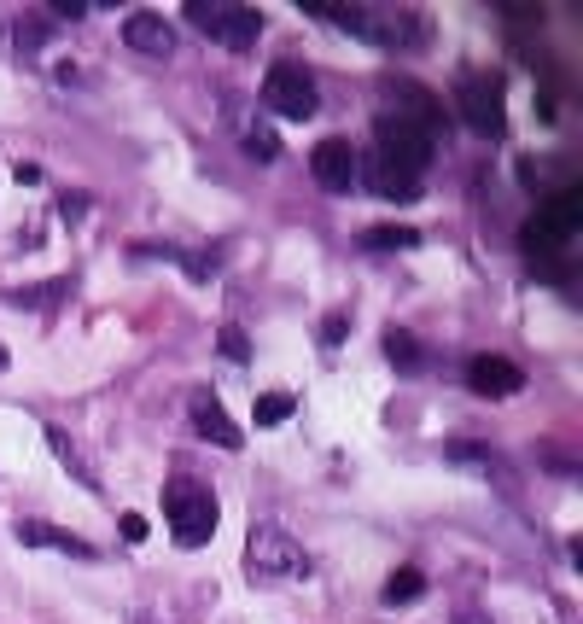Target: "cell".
<instances>
[{
  "instance_id": "cell-1",
  "label": "cell",
  "mask_w": 583,
  "mask_h": 624,
  "mask_svg": "<svg viewBox=\"0 0 583 624\" xmlns=\"http://www.w3.org/2000/svg\"><path fill=\"white\" fill-rule=\"evenodd\" d=\"M304 12L374 41V47H397V53L426 41V12H414V6H321V0H309Z\"/></svg>"
},
{
  "instance_id": "cell-2",
  "label": "cell",
  "mask_w": 583,
  "mask_h": 624,
  "mask_svg": "<svg viewBox=\"0 0 583 624\" xmlns=\"http://www.w3.org/2000/svg\"><path fill=\"white\" fill-rule=\"evenodd\" d=\"M181 18H193V30L234 53L257 47V35H263V6H245V0H187Z\"/></svg>"
},
{
  "instance_id": "cell-3",
  "label": "cell",
  "mask_w": 583,
  "mask_h": 624,
  "mask_svg": "<svg viewBox=\"0 0 583 624\" xmlns=\"http://www.w3.org/2000/svg\"><path fill=\"white\" fill-rule=\"evenodd\" d=\"M245 566H251L257 584H286V578H304L309 572V555L292 531L263 520V525H251V537H245Z\"/></svg>"
},
{
  "instance_id": "cell-4",
  "label": "cell",
  "mask_w": 583,
  "mask_h": 624,
  "mask_svg": "<svg viewBox=\"0 0 583 624\" xmlns=\"http://www.w3.org/2000/svg\"><path fill=\"white\" fill-rule=\"evenodd\" d=\"M164 514H170V531L181 549H205L216 537V496L199 479H170L164 485Z\"/></svg>"
},
{
  "instance_id": "cell-5",
  "label": "cell",
  "mask_w": 583,
  "mask_h": 624,
  "mask_svg": "<svg viewBox=\"0 0 583 624\" xmlns=\"http://www.w3.org/2000/svg\"><path fill=\"white\" fill-rule=\"evenodd\" d=\"M455 111L484 140H502V129H508V94H502V82L490 70H473V76L455 82Z\"/></svg>"
},
{
  "instance_id": "cell-6",
  "label": "cell",
  "mask_w": 583,
  "mask_h": 624,
  "mask_svg": "<svg viewBox=\"0 0 583 624\" xmlns=\"http://www.w3.org/2000/svg\"><path fill=\"white\" fill-rule=\"evenodd\" d=\"M374 152L385 164H397V170L426 175V164L438 158V140L426 135V129H414V123H403V117H391V111H379L374 117Z\"/></svg>"
},
{
  "instance_id": "cell-7",
  "label": "cell",
  "mask_w": 583,
  "mask_h": 624,
  "mask_svg": "<svg viewBox=\"0 0 583 624\" xmlns=\"http://www.w3.org/2000/svg\"><path fill=\"white\" fill-rule=\"evenodd\" d=\"M263 105H269L275 117L309 123V117L321 111V88H315V76H309L304 65L280 59V65H269V76H263Z\"/></svg>"
},
{
  "instance_id": "cell-8",
  "label": "cell",
  "mask_w": 583,
  "mask_h": 624,
  "mask_svg": "<svg viewBox=\"0 0 583 624\" xmlns=\"http://www.w3.org/2000/svg\"><path fill=\"white\" fill-rule=\"evenodd\" d=\"M379 88H385V100H391V117H403V123H414V129H426L432 140L444 135V100H438L432 88H420V82H409V76H385Z\"/></svg>"
},
{
  "instance_id": "cell-9",
  "label": "cell",
  "mask_w": 583,
  "mask_h": 624,
  "mask_svg": "<svg viewBox=\"0 0 583 624\" xmlns=\"http://www.w3.org/2000/svg\"><path fill=\"white\" fill-rule=\"evenodd\" d=\"M356 158H362V152H356L344 135H327L315 152H309V175H315L327 193H350V187H356Z\"/></svg>"
},
{
  "instance_id": "cell-10",
  "label": "cell",
  "mask_w": 583,
  "mask_h": 624,
  "mask_svg": "<svg viewBox=\"0 0 583 624\" xmlns=\"http://www.w3.org/2000/svg\"><path fill=\"white\" fill-rule=\"evenodd\" d=\"M467 391H479V397H490V403H502V397L525 391V374H519L508 356H473V362H467Z\"/></svg>"
},
{
  "instance_id": "cell-11",
  "label": "cell",
  "mask_w": 583,
  "mask_h": 624,
  "mask_svg": "<svg viewBox=\"0 0 583 624\" xmlns=\"http://www.w3.org/2000/svg\"><path fill=\"white\" fill-rule=\"evenodd\" d=\"M123 47H135L146 59H170L175 53V24L158 12H129L123 18Z\"/></svg>"
},
{
  "instance_id": "cell-12",
  "label": "cell",
  "mask_w": 583,
  "mask_h": 624,
  "mask_svg": "<svg viewBox=\"0 0 583 624\" xmlns=\"http://www.w3.org/2000/svg\"><path fill=\"white\" fill-rule=\"evenodd\" d=\"M356 181H368L379 199H420V175L397 170V164H385L379 152H368V158H356Z\"/></svg>"
},
{
  "instance_id": "cell-13",
  "label": "cell",
  "mask_w": 583,
  "mask_h": 624,
  "mask_svg": "<svg viewBox=\"0 0 583 624\" xmlns=\"http://www.w3.org/2000/svg\"><path fill=\"white\" fill-rule=\"evenodd\" d=\"M193 426H199V438H210L216 450H240V426L228 420V409L210 397V391H193Z\"/></svg>"
},
{
  "instance_id": "cell-14",
  "label": "cell",
  "mask_w": 583,
  "mask_h": 624,
  "mask_svg": "<svg viewBox=\"0 0 583 624\" xmlns=\"http://www.w3.org/2000/svg\"><path fill=\"white\" fill-rule=\"evenodd\" d=\"M18 543H24V549H59V555L94 560V549H88L82 537H70V531H59V525H47V520H18Z\"/></svg>"
},
{
  "instance_id": "cell-15",
  "label": "cell",
  "mask_w": 583,
  "mask_h": 624,
  "mask_svg": "<svg viewBox=\"0 0 583 624\" xmlns=\"http://www.w3.org/2000/svg\"><path fill=\"white\" fill-rule=\"evenodd\" d=\"M47 444H53V455H59V467H65V473H76V485L100 496V490H105V485H100V473L88 467V455L76 450V438H70L65 426H47Z\"/></svg>"
},
{
  "instance_id": "cell-16",
  "label": "cell",
  "mask_w": 583,
  "mask_h": 624,
  "mask_svg": "<svg viewBox=\"0 0 583 624\" xmlns=\"http://www.w3.org/2000/svg\"><path fill=\"white\" fill-rule=\"evenodd\" d=\"M449 461H455V467H479L484 479H496L502 490L514 485V473H508V461H502V455H490V450H479V444H449Z\"/></svg>"
},
{
  "instance_id": "cell-17",
  "label": "cell",
  "mask_w": 583,
  "mask_h": 624,
  "mask_svg": "<svg viewBox=\"0 0 583 624\" xmlns=\"http://www.w3.org/2000/svg\"><path fill=\"white\" fill-rule=\"evenodd\" d=\"M362 251H409V245H420V234H414L409 222H379V228H362Z\"/></svg>"
},
{
  "instance_id": "cell-18",
  "label": "cell",
  "mask_w": 583,
  "mask_h": 624,
  "mask_svg": "<svg viewBox=\"0 0 583 624\" xmlns=\"http://www.w3.org/2000/svg\"><path fill=\"white\" fill-rule=\"evenodd\" d=\"M420 595H426V578H420L414 566H397V572L385 578L379 601H385V607H409V601H420Z\"/></svg>"
},
{
  "instance_id": "cell-19",
  "label": "cell",
  "mask_w": 583,
  "mask_h": 624,
  "mask_svg": "<svg viewBox=\"0 0 583 624\" xmlns=\"http://www.w3.org/2000/svg\"><path fill=\"white\" fill-rule=\"evenodd\" d=\"M385 356H391L403 374L426 368V356H420V345H414V333H403V327H391V333H385Z\"/></svg>"
},
{
  "instance_id": "cell-20",
  "label": "cell",
  "mask_w": 583,
  "mask_h": 624,
  "mask_svg": "<svg viewBox=\"0 0 583 624\" xmlns=\"http://www.w3.org/2000/svg\"><path fill=\"white\" fill-rule=\"evenodd\" d=\"M245 152H251L257 164H275V158H280V135L269 129V123H251V129H245Z\"/></svg>"
},
{
  "instance_id": "cell-21",
  "label": "cell",
  "mask_w": 583,
  "mask_h": 624,
  "mask_svg": "<svg viewBox=\"0 0 583 624\" xmlns=\"http://www.w3.org/2000/svg\"><path fill=\"white\" fill-rule=\"evenodd\" d=\"M292 409H298V397H292V391H269V397H257V426H280Z\"/></svg>"
},
{
  "instance_id": "cell-22",
  "label": "cell",
  "mask_w": 583,
  "mask_h": 624,
  "mask_svg": "<svg viewBox=\"0 0 583 624\" xmlns=\"http://www.w3.org/2000/svg\"><path fill=\"white\" fill-rule=\"evenodd\" d=\"M70 292V280H47V286H24V292H12V304H30V310H47V304H59Z\"/></svg>"
},
{
  "instance_id": "cell-23",
  "label": "cell",
  "mask_w": 583,
  "mask_h": 624,
  "mask_svg": "<svg viewBox=\"0 0 583 624\" xmlns=\"http://www.w3.org/2000/svg\"><path fill=\"white\" fill-rule=\"evenodd\" d=\"M47 35H53V24H41V18H18V30H12V41H18V53L30 59V53L41 47V41H47Z\"/></svg>"
},
{
  "instance_id": "cell-24",
  "label": "cell",
  "mask_w": 583,
  "mask_h": 624,
  "mask_svg": "<svg viewBox=\"0 0 583 624\" xmlns=\"http://www.w3.org/2000/svg\"><path fill=\"white\" fill-rule=\"evenodd\" d=\"M216 345H222V356H228V362H251V339H245V327H234V321L216 333Z\"/></svg>"
},
{
  "instance_id": "cell-25",
  "label": "cell",
  "mask_w": 583,
  "mask_h": 624,
  "mask_svg": "<svg viewBox=\"0 0 583 624\" xmlns=\"http://www.w3.org/2000/svg\"><path fill=\"white\" fill-rule=\"evenodd\" d=\"M344 333H350V315H327V321H321V345H327V350H339L344 345Z\"/></svg>"
},
{
  "instance_id": "cell-26",
  "label": "cell",
  "mask_w": 583,
  "mask_h": 624,
  "mask_svg": "<svg viewBox=\"0 0 583 624\" xmlns=\"http://www.w3.org/2000/svg\"><path fill=\"white\" fill-rule=\"evenodd\" d=\"M59 216H65V222H82V216H88V193H65V199H59Z\"/></svg>"
},
{
  "instance_id": "cell-27",
  "label": "cell",
  "mask_w": 583,
  "mask_h": 624,
  "mask_svg": "<svg viewBox=\"0 0 583 624\" xmlns=\"http://www.w3.org/2000/svg\"><path fill=\"white\" fill-rule=\"evenodd\" d=\"M123 543H146V520L140 514H123Z\"/></svg>"
},
{
  "instance_id": "cell-28",
  "label": "cell",
  "mask_w": 583,
  "mask_h": 624,
  "mask_svg": "<svg viewBox=\"0 0 583 624\" xmlns=\"http://www.w3.org/2000/svg\"><path fill=\"white\" fill-rule=\"evenodd\" d=\"M514 24H543V6H502Z\"/></svg>"
},
{
  "instance_id": "cell-29",
  "label": "cell",
  "mask_w": 583,
  "mask_h": 624,
  "mask_svg": "<svg viewBox=\"0 0 583 624\" xmlns=\"http://www.w3.org/2000/svg\"><path fill=\"white\" fill-rule=\"evenodd\" d=\"M47 12H59V18H82V12H88V0H53Z\"/></svg>"
},
{
  "instance_id": "cell-30",
  "label": "cell",
  "mask_w": 583,
  "mask_h": 624,
  "mask_svg": "<svg viewBox=\"0 0 583 624\" xmlns=\"http://www.w3.org/2000/svg\"><path fill=\"white\" fill-rule=\"evenodd\" d=\"M455 624H490V619H484V613H461Z\"/></svg>"
},
{
  "instance_id": "cell-31",
  "label": "cell",
  "mask_w": 583,
  "mask_h": 624,
  "mask_svg": "<svg viewBox=\"0 0 583 624\" xmlns=\"http://www.w3.org/2000/svg\"><path fill=\"white\" fill-rule=\"evenodd\" d=\"M135 624H158V619H152V613H140V619H135Z\"/></svg>"
},
{
  "instance_id": "cell-32",
  "label": "cell",
  "mask_w": 583,
  "mask_h": 624,
  "mask_svg": "<svg viewBox=\"0 0 583 624\" xmlns=\"http://www.w3.org/2000/svg\"><path fill=\"white\" fill-rule=\"evenodd\" d=\"M0 374H6V350H0Z\"/></svg>"
}]
</instances>
